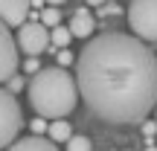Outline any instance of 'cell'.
Wrapping results in <instances>:
<instances>
[{"label": "cell", "instance_id": "obj_9", "mask_svg": "<svg viewBox=\"0 0 157 151\" xmlns=\"http://www.w3.org/2000/svg\"><path fill=\"white\" fill-rule=\"evenodd\" d=\"M6 151H58L56 142L44 140V137H23V140H15Z\"/></svg>", "mask_w": 157, "mask_h": 151}, {"label": "cell", "instance_id": "obj_22", "mask_svg": "<svg viewBox=\"0 0 157 151\" xmlns=\"http://www.w3.org/2000/svg\"><path fill=\"white\" fill-rule=\"evenodd\" d=\"M146 151H157V148H154V145H148V148H146Z\"/></svg>", "mask_w": 157, "mask_h": 151}, {"label": "cell", "instance_id": "obj_4", "mask_svg": "<svg viewBox=\"0 0 157 151\" xmlns=\"http://www.w3.org/2000/svg\"><path fill=\"white\" fill-rule=\"evenodd\" d=\"M21 128H23V111L17 105L15 93L0 87V148H9L17 140Z\"/></svg>", "mask_w": 157, "mask_h": 151}, {"label": "cell", "instance_id": "obj_14", "mask_svg": "<svg viewBox=\"0 0 157 151\" xmlns=\"http://www.w3.org/2000/svg\"><path fill=\"white\" fill-rule=\"evenodd\" d=\"M76 61V55H73V52H70V50H58V67H67V64H73Z\"/></svg>", "mask_w": 157, "mask_h": 151}, {"label": "cell", "instance_id": "obj_3", "mask_svg": "<svg viewBox=\"0 0 157 151\" xmlns=\"http://www.w3.org/2000/svg\"><path fill=\"white\" fill-rule=\"evenodd\" d=\"M128 26L134 29L137 41H157V0H131Z\"/></svg>", "mask_w": 157, "mask_h": 151}, {"label": "cell", "instance_id": "obj_10", "mask_svg": "<svg viewBox=\"0 0 157 151\" xmlns=\"http://www.w3.org/2000/svg\"><path fill=\"white\" fill-rule=\"evenodd\" d=\"M47 131H50V142H67L73 137V128H70L67 119H52Z\"/></svg>", "mask_w": 157, "mask_h": 151}, {"label": "cell", "instance_id": "obj_21", "mask_svg": "<svg viewBox=\"0 0 157 151\" xmlns=\"http://www.w3.org/2000/svg\"><path fill=\"white\" fill-rule=\"evenodd\" d=\"M87 3H90V6H102L105 0H87Z\"/></svg>", "mask_w": 157, "mask_h": 151}, {"label": "cell", "instance_id": "obj_13", "mask_svg": "<svg viewBox=\"0 0 157 151\" xmlns=\"http://www.w3.org/2000/svg\"><path fill=\"white\" fill-rule=\"evenodd\" d=\"M67 151H93V142L87 137H70L67 140Z\"/></svg>", "mask_w": 157, "mask_h": 151}, {"label": "cell", "instance_id": "obj_18", "mask_svg": "<svg viewBox=\"0 0 157 151\" xmlns=\"http://www.w3.org/2000/svg\"><path fill=\"white\" fill-rule=\"evenodd\" d=\"M21 87H23V81H21L17 76H12V78H9V93H12V90H21Z\"/></svg>", "mask_w": 157, "mask_h": 151}, {"label": "cell", "instance_id": "obj_6", "mask_svg": "<svg viewBox=\"0 0 157 151\" xmlns=\"http://www.w3.org/2000/svg\"><path fill=\"white\" fill-rule=\"evenodd\" d=\"M17 64H21L17 61V44H15V38H12L9 26L0 23V84L9 81V78L17 73Z\"/></svg>", "mask_w": 157, "mask_h": 151}, {"label": "cell", "instance_id": "obj_8", "mask_svg": "<svg viewBox=\"0 0 157 151\" xmlns=\"http://www.w3.org/2000/svg\"><path fill=\"white\" fill-rule=\"evenodd\" d=\"M93 26H96V21H93V15H90L87 9H76V15L70 17V35L73 38H90L93 35Z\"/></svg>", "mask_w": 157, "mask_h": 151}, {"label": "cell", "instance_id": "obj_5", "mask_svg": "<svg viewBox=\"0 0 157 151\" xmlns=\"http://www.w3.org/2000/svg\"><path fill=\"white\" fill-rule=\"evenodd\" d=\"M17 50L26 52V58H38L41 52L50 47V29H44L38 21H26L23 26H17Z\"/></svg>", "mask_w": 157, "mask_h": 151}, {"label": "cell", "instance_id": "obj_17", "mask_svg": "<svg viewBox=\"0 0 157 151\" xmlns=\"http://www.w3.org/2000/svg\"><path fill=\"white\" fill-rule=\"evenodd\" d=\"M44 128H47V122H44L41 116H38V119H32V131H35V134H41Z\"/></svg>", "mask_w": 157, "mask_h": 151}, {"label": "cell", "instance_id": "obj_12", "mask_svg": "<svg viewBox=\"0 0 157 151\" xmlns=\"http://www.w3.org/2000/svg\"><path fill=\"white\" fill-rule=\"evenodd\" d=\"M70 38H73V35H70V29H67V26H56V29H52V35H50V41L58 47V50H67Z\"/></svg>", "mask_w": 157, "mask_h": 151}, {"label": "cell", "instance_id": "obj_1", "mask_svg": "<svg viewBox=\"0 0 157 151\" xmlns=\"http://www.w3.org/2000/svg\"><path fill=\"white\" fill-rule=\"evenodd\" d=\"M76 90L105 122H146L157 108V58L134 35L102 32L76 58Z\"/></svg>", "mask_w": 157, "mask_h": 151}, {"label": "cell", "instance_id": "obj_15", "mask_svg": "<svg viewBox=\"0 0 157 151\" xmlns=\"http://www.w3.org/2000/svg\"><path fill=\"white\" fill-rule=\"evenodd\" d=\"M23 70H26V73H38V58H26V61H23Z\"/></svg>", "mask_w": 157, "mask_h": 151}, {"label": "cell", "instance_id": "obj_2", "mask_svg": "<svg viewBox=\"0 0 157 151\" xmlns=\"http://www.w3.org/2000/svg\"><path fill=\"white\" fill-rule=\"evenodd\" d=\"M29 105L41 119H64L78 102V90H76V78L73 73L61 67H47L38 70L29 78Z\"/></svg>", "mask_w": 157, "mask_h": 151}, {"label": "cell", "instance_id": "obj_11", "mask_svg": "<svg viewBox=\"0 0 157 151\" xmlns=\"http://www.w3.org/2000/svg\"><path fill=\"white\" fill-rule=\"evenodd\" d=\"M38 23H41L44 29H47V26H52V29H56L58 23H61V12H58V9H52V6H47V9L41 12V21H38Z\"/></svg>", "mask_w": 157, "mask_h": 151}, {"label": "cell", "instance_id": "obj_19", "mask_svg": "<svg viewBox=\"0 0 157 151\" xmlns=\"http://www.w3.org/2000/svg\"><path fill=\"white\" fill-rule=\"evenodd\" d=\"M29 6L32 9H44V0H29Z\"/></svg>", "mask_w": 157, "mask_h": 151}, {"label": "cell", "instance_id": "obj_7", "mask_svg": "<svg viewBox=\"0 0 157 151\" xmlns=\"http://www.w3.org/2000/svg\"><path fill=\"white\" fill-rule=\"evenodd\" d=\"M29 17V0H0V23L3 26H23Z\"/></svg>", "mask_w": 157, "mask_h": 151}, {"label": "cell", "instance_id": "obj_16", "mask_svg": "<svg viewBox=\"0 0 157 151\" xmlns=\"http://www.w3.org/2000/svg\"><path fill=\"white\" fill-rule=\"evenodd\" d=\"M154 131H157V122H151V119H146V122H143V134H146V137H151Z\"/></svg>", "mask_w": 157, "mask_h": 151}, {"label": "cell", "instance_id": "obj_20", "mask_svg": "<svg viewBox=\"0 0 157 151\" xmlns=\"http://www.w3.org/2000/svg\"><path fill=\"white\" fill-rule=\"evenodd\" d=\"M44 3H52V9H56L58 3H64V0H44Z\"/></svg>", "mask_w": 157, "mask_h": 151}]
</instances>
